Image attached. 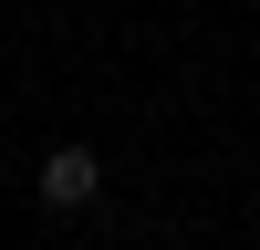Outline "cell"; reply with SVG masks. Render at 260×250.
<instances>
[{
  "instance_id": "cell-1",
  "label": "cell",
  "mask_w": 260,
  "mask_h": 250,
  "mask_svg": "<svg viewBox=\"0 0 260 250\" xmlns=\"http://www.w3.org/2000/svg\"><path fill=\"white\" fill-rule=\"evenodd\" d=\"M31 198L52 208V219L104 208V157H94V146H52V157H42V177H31Z\"/></svg>"
}]
</instances>
